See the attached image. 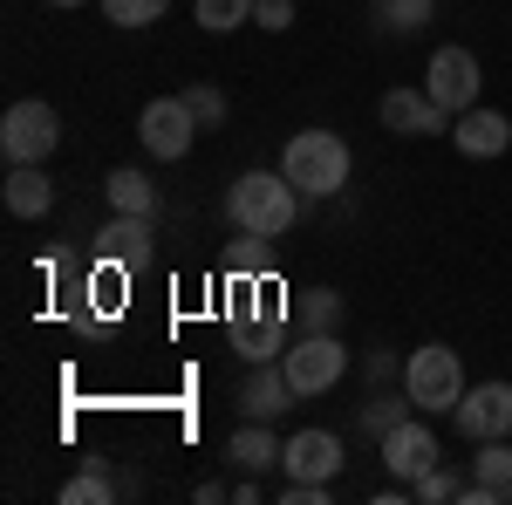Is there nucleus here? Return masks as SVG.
<instances>
[{"label": "nucleus", "instance_id": "nucleus-3", "mask_svg": "<svg viewBox=\"0 0 512 505\" xmlns=\"http://www.w3.org/2000/svg\"><path fill=\"white\" fill-rule=\"evenodd\" d=\"M403 389H410V403H417L424 417H451L458 396H465V362H458V349L424 342V349L403 362Z\"/></svg>", "mask_w": 512, "mask_h": 505}, {"label": "nucleus", "instance_id": "nucleus-28", "mask_svg": "<svg viewBox=\"0 0 512 505\" xmlns=\"http://www.w3.org/2000/svg\"><path fill=\"white\" fill-rule=\"evenodd\" d=\"M253 21H260L267 35H280V28H294V0H260V7H253Z\"/></svg>", "mask_w": 512, "mask_h": 505}, {"label": "nucleus", "instance_id": "nucleus-19", "mask_svg": "<svg viewBox=\"0 0 512 505\" xmlns=\"http://www.w3.org/2000/svg\"><path fill=\"white\" fill-rule=\"evenodd\" d=\"M403 417H417V403H410V389H403V396H369V403H362V430H369L376 444H383V437H390V430L403 424Z\"/></svg>", "mask_w": 512, "mask_h": 505}, {"label": "nucleus", "instance_id": "nucleus-26", "mask_svg": "<svg viewBox=\"0 0 512 505\" xmlns=\"http://www.w3.org/2000/svg\"><path fill=\"white\" fill-rule=\"evenodd\" d=\"M185 103H192L198 130H219V123H226V89H212V82H192V89H185Z\"/></svg>", "mask_w": 512, "mask_h": 505}, {"label": "nucleus", "instance_id": "nucleus-18", "mask_svg": "<svg viewBox=\"0 0 512 505\" xmlns=\"http://www.w3.org/2000/svg\"><path fill=\"white\" fill-rule=\"evenodd\" d=\"M103 198H110L117 212H137V219H158V185H151V171H137V164H117V171L103 178Z\"/></svg>", "mask_w": 512, "mask_h": 505}, {"label": "nucleus", "instance_id": "nucleus-29", "mask_svg": "<svg viewBox=\"0 0 512 505\" xmlns=\"http://www.w3.org/2000/svg\"><path fill=\"white\" fill-rule=\"evenodd\" d=\"M369 376H376V383H390V376H403V362H396L390 349H376V355H369Z\"/></svg>", "mask_w": 512, "mask_h": 505}, {"label": "nucleus", "instance_id": "nucleus-7", "mask_svg": "<svg viewBox=\"0 0 512 505\" xmlns=\"http://www.w3.org/2000/svg\"><path fill=\"white\" fill-rule=\"evenodd\" d=\"M424 89H431V103L437 110H451V117H465L478 103V89H485V69H478V55L472 48H437L431 55V69H424Z\"/></svg>", "mask_w": 512, "mask_h": 505}, {"label": "nucleus", "instance_id": "nucleus-14", "mask_svg": "<svg viewBox=\"0 0 512 505\" xmlns=\"http://www.w3.org/2000/svg\"><path fill=\"white\" fill-rule=\"evenodd\" d=\"M287 403H301V396H294V383H287V369H280V362H253V376L239 383V417L274 424Z\"/></svg>", "mask_w": 512, "mask_h": 505}, {"label": "nucleus", "instance_id": "nucleus-15", "mask_svg": "<svg viewBox=\"0 0 512 505\" xmlns=\"http://www.w3.org/2000/svg\"><path fill=\"white\" fill-rule=\"evenodd\" d=\"M0 205H7L14 219H41V212L55 205V185H48V171H41V164H7Z\"/></svg>", "mask_w": 512, "mask_h": 505}, {"label": "nucleus", "instance_id": "nucleus-23", "mask_svg": "<svg viewBox=\"0 0 512 505\" xmlns=\"http://www.w3.org/2000/svg\"><path fill=\"white\" fill-rule=\"evenodd\" d=\"M164 7L171 0H103V21L110 28H151V21H164Z\"/></svg>", "mask_w": 512, "mask_h": 505}, {"label": "nucleus", "instance_id": "nucleus-17", "mask_svg": "<svg viewBox=\"0 0 512 505\" xmlns=\"http://www.w3.org/2000/svg\"><path fill=\"white\" fill-rule=\"evenodd\" d=\"M280 451H287V444H280L267 424H253V417L226 437V458H233L239 471H260V478H267V471H280Z\"/></svg>", "mask_w": 512, "mask_h": 505}, {"label": "nucleus", "instance_id": "nucleus-5", "mask_svg": "<svg viewBox=\"0 0 512 505\" xmlns=\"http://www.w3.org/2000/svg\"><path fill=\"white\" fill-rule=\"evenodd\" d=\"M55 144H62V117H55V103H41V96L14 103V110L0 117V157H7V164H48Z\"/></svg>", "mask_w": 512, "mask_h": 505}, {"label": "nucleus", "instance_id": "nucleus-21", "mask_svg": "<svg viewBox=\"0 0 512 505\" xmlns=\"http://www.w3.org/2000/svg\"><path fill=\"white\" fill-rule=\"evenodd\" d=\"M431 14H437V0H383V28L390 35H417V28H431Z\"/></svg>", "mask_w": 512, "mask_h": 505}, {"label": "nucleus", "instance_id": "nucleus-6", "mask_svg": "<svg viewBox=\"0 0 512 505\" xmlns=\"http://www.w3.org/2000/svg\"><path fill=\"white\" fill-rule=\"evenodd\" d=\"M137 137H144V151L158 157V164L192 157V144H198L192 103H185V96H151V103H144V117H137Z\"/></svg>", "mask_w": 512, "mask_h": 505}, {"label": "nucleus", "instance_id": "nucleus-20", "mask_svg": "<svg viewBox=\"0 0 512 505\" xmlns=\"http://www.w3.org/2000/svg\"><path fill=\"white\" fill-rule=\"evenodd\" d=\"M253 7H260V0H198L192 14H198V28H205V35H233V28L253 21Z\"/></svg>", "mask_w": 512, "mask_h": 505}, {"label": "nucleus", "instance_id": "nucleus-9", "mask_svg": "<svg viewBox=\"0 0 512 505\" xmlns=\"http://www.w3.org/2000/svg\"><path fill=\"white\" fill-rule=\"evenodd\" d=\"M451 110H437L431 89H390L383 96V130H396V137H451Z\"/></svg>", "mask_w": 512, "mask_h": 505}, {"label": "nucleus", "instance_id": "nucleus-13", "mask_svg": "<svg viewBox=\"0 0 512 505\" xmlns=\"http://www.w3.org/2000/svg\"><path fill=\"white\" fill-rule=\"evenodd\" d=\"M451 144L472 157V164H478V157H506V151H512V117H506V110H485V103H472L465 117L451 123Z\"/></svg>", "mask_w": 512, "mask_h": 505}, {"label": "nucleus", "instance_id": "nucleus-8", "mask_svg": "<svg viewBox=\"0 0 512 505\" xmlns=\"http://www.w3.org/2000/svg\"><path fill=\"white\" fill-rule=\"evenodd\" d=\"M451 424L465 444H485V437H512V376L506 383H478L458 396V410H451Z\"/></svg>", "mask_w": 512, "mask_h": 505}, {"label": "nucleus", "instance_id": "nucleus-4", "mask_svg": "<svg viewBox=\"0 0 512 505\" xmlns=\"http://www.w3.org/2000/svg\"><path fill=\"white\" fill-rule=\"evenodd\" d=\"M280 369H287L294 396L308 403V396H321V389H335L342 376H349V349H342L335 328H301V342L280 355Z\"/></svg>", "mask_w": 512, "mask_h": 505}, {"label": "nucleus", "instance_id": "nucleus-11", "mask_svg": "<svg viewBox=\"0 0 512 505\" xmlns=\"http://www.w3.org/2000/svg\"><path fill=\"white\" fill-rule=\"evenodd\" d=\"M472 478H465V505H506L512 499V437H485L472 444Z\"/></svg>", "mask_w": 512, "mask_h": 505}, {"label": "nucleus", "instance_id": "nucleus-27", "mask_svg": "<svg viewBox=\"0 0 512 505\" xmlns=\"http://www.w3.org/2000/svg\"><path fill=\"white\" fill-rule=\"evenodd\" d=\"M342 321V294L335 287H315L308 301H301V328H335Z\"/></svg>", "mask_w": 512, "mask_h": 505}, {"label": "nucleus", "instance_id": "nucleus-16", "mask_svg": "<svg viewBox=\"0 0 512 505\" xmlns=\"http://www.w3.org/2000/svg\"><path fill=\"white\" fill-rule=\"evenodd\" d=\"M96 253H103V260H123V267H144V260H151V219L117 212V219L96 233Z\"/></svg>", "mask_w": 512, "mask_h": 505}, {"label": "nucleus", "instance_id": "nucleus-31", "mask_svg": "<svg viewBox=\"0 0 512 505\" xmlns=\"http://www.w3.org/2000/svg\"><path fill=\"white\" fill-rule=\"evenodd\" d=\"M48 7H82V0H48Z\"/></svg>", "mask_w": 512, "mask_h": 505}, {"label": "nucleus", "instance_id": "nucleus-2", "mask_svg": "<svg viewBox=\"0 0 512 505\" xmlns=\"http://www.w3.org/2000/svg\"><path fill=\"white\" fill-rule=\"evenodd\" d=\"M280 171L301 198H335L349 185V144L335 130H294L287 151H280Z\"/></svg>", "mask_w": 512, "mask_h": 505}, {"label": "nucleus", "instance_id": "nucleus-24", "mask_svg": "<svg viewBox=\"0 0 512 505\" xmlns=\"http://www.w3.org/2000/svg\"><path fill=\"white\" fill-rule=\"evenodd\" d=\"M410 499H424V505H444V499H465V485H458V471H451L444 458H437V465L424 471L417 485H410Z\"/></svg>", "mask_w": 512, "mask_h": 505}, {"label": "nucleus", "instance_id": "nucleus-25", "mask_svg": "<svg viewBox=\"0 0 512 505\" xmlns=\"http://www.w3.org/2000/svg\"><path fill=\"white\" fill-rule=\"evenodd\" d=\"M233 342H239V355H246V362H280V355H287V349H280V328H274V321H260V328H239Z\"/></svg>", "mask_w": 512, "mask_h": 505}, {"label": "nucleus", "instance_id": "nucleus-12", "mask_svg": "<svg viewBox=\"0 0 512 505\" xmlns=\"http://www.w3.org/2000/svg\"><path fill=\"white\" fill-rule=\"evenodd\" d=\"M342 437L335 430H294L287 451H280V471L287 478H342Z\"/></svg>", "mask_w": 512, "mask_h": 505}, {"label": "nucleus", "instance_id": "nucleus-22", "mask_svg": "<svg viewBox=\"0 0 512 505\" xmlns=\"http://www.w3.org/2000/svg\"><path fill=\"white\" fill-rule=\"evenodd\" d=\"M103 499H117V485H110V471H103V465L76 471V478L62 485V505H103Z\"/></svg>", "mask_w": 512, "mask_h": 505}, {"label": "nucleus", "instance_id": "nucleus-1", "mask_svg": "<svg viewBox=\"0 0 512 505\" xmlns=\"http://www.w3.org/2000/svg\"><path fill=\"white\" fill-rule=\"evenodd\" d=\"M226 219L246 239H280L301 219V192L287 185V171H239L226 185Z\"/></svg>", "mask_w": 512, "mask_h": 505}, {"label": "nucleus", "instance_id": "nucleus-10", "mask_svg": "<svg viewBox=\"0 0 512 505\" xmlns=\"http://www.w3.org/2000/svg\"><path fill=\"white\" fill-rule=\"evenodd\" d=\"M383 465H390V478H403V485H417V478L437 465V437H431V424H424V410L403 417V424L383 437Z\"/></svg>", "mask_w": 512, "mask_h": 505}, {"label": "nucleus", "instance_id": "nucleus-30", "mask_svg": "<svg viewBox=\"0 0 512 505\" xmlns=\"http://www.w3.org/2000/svg\"><path fill=\"white\" fill-rule=\"evenodd\" d=\"M219 499H233V485H219V478H205V485H198V505H219Z\"/></svg>", "mask_w": 512, "mask_h": 505}]
</instances>
